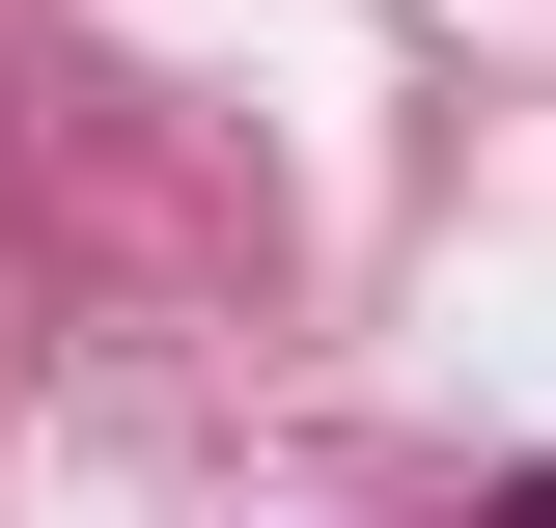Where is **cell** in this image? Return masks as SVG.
Here are the masks:
<instances>
[{
  "mask_svg": "<svg viewBox=\"0 0 556 528\" xmlns=\"http://www.w3.org/2000/svg\"><path fill=\"white\" fill-rule=\"evenodd\" d=\"M501 528H556V473H529V501H501Z\"/></svg>",
  "mask_w": 556,
  "mask_h": 528,
  "instance_id": "obj_1",
  "label": "cell"
}]
</instances>
